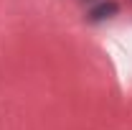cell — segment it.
<instances>
[{
  "instance_id": "obj_1",
  "label": "cell",
  "mask_w": 132,
  "mask_h": 130,
  "mask_svg": "<svg viewBox=\"0 0 132 130\" xmlns=\"http://www.w3.org/2000/svg\"><path fill=\"white\" fill-rule=\"evenodd\" d=\"M117 13V3L114 0H109V3H104V5H99L97 10L92 13V20H102V18H109Z\"/></svg>"
}]
</instances>
